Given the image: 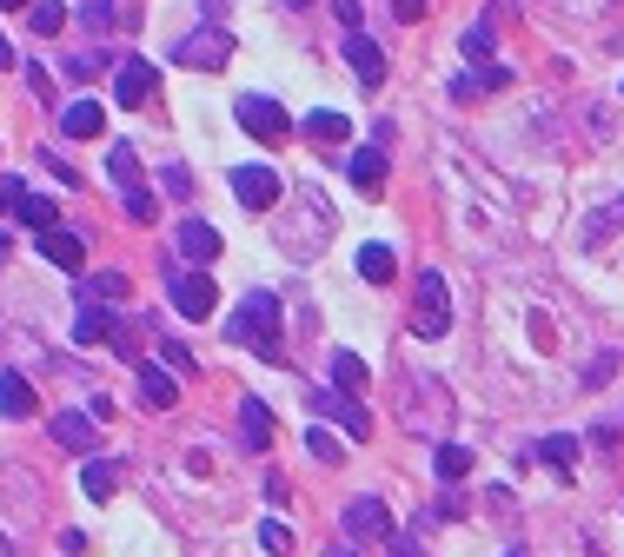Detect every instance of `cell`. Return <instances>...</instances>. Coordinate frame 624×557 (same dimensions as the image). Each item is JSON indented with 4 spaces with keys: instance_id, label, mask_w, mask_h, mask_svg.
I'll return each instance as SVG.
<instances>
[{
    "instance_id": "cell-37",
    "label": "cell",
    "mask_w": 624,
    "mask_h": 557,
    "mask_svg": "<svg viewBox=\"0 0 624 557\" xmlns=\"http://www.w3.org/2000/svg\"><path fill=\"white\" fill-rule=\"evenodd\" d=\"M472 73H479L485 93H505V86H512V66H499V60H492V66H472Z\"/></svg>"
},
{
    "instance_id": "cell-27",
    "label": "cell",
    "mask_w": 624,
    "mask_h": 557,
    "mask_svg": "<svg viewBox=\"0 0 624 557\" xmlns=\"http://www.w3.org/2000/svg\"><path fill=\"white\" fill-rule=\"evenodd\" d=\"M612 233H624V193H612V206H599V213L585 219V246H605Z\"/></svg>"
},
{
    "instance_id": "cell-15",
    "label": "cell",
    "mask_w": 624,
    "mask_h": 557,
    "mask_svg": "<svg viewBox=\"0 0 624 557\" xmlns=\"http://www.w3.org/2000/svg\"><path fill=\"white\" fill-rule=\"evenodd\" d=\"M339 47H346V60H352V73H359V86H379V80H386V53H379L372 33H346Z\"/></svg>"
},
{
    "instance_id": "cell-30",
    "label": "cell",
    "mask_w": 624,
    "mask_h": 557,
    "mask_svg": "<svg viewBox=\"0 0 624 557\" xmlns=\"http://www.w3.org/2000/svg\"><path fill=\"white\" fill-rule=\"evenodd\" d=\"M333 392H366V365H359V352H333Z\"/></svg>"
},
{
    "instance_id": "cell-40",
    "label": "cell",
    "mask_w": 624,
    "mask_h": 557,
    "mask_svg": "<svg viewBox=\"0 0 624 557\" xmlns=\"http://www.w3.org/2000/svg\"><path fill=\"white\" fill-rule=\"evenodd\" d=\"M20 199H27V186L13 173H0V213H20Z\"/></svg>"
},
{
    "instance_id": "cell-43",
    "label": "cell",
    "mask_w": 624,
    "mask_h": 557,
    "mask_svg": "<svg viewBox=\"0 0 624 557\" xmlns=\"http://www.w3.org/2000/svg\"><path fill=\"white\" fill-rule=\"evenodd\" d=\"M27 86H33V100L53 106V80H47V66H27Z\"/></svg>"
},
{
    "instance_id": "cell-10",
    "label": "cell",
    "mask_w": 624,
    "mask_h": 557,
    "mask_svg": "<svg viewBox=\"0 0 624 557\" xmlns=\"http://www.w3.org/2000/svg\"><path fill=\"white\" fill-rule=\"evenodd\" d=\"M113 100H120V106H146V100H153V66H146L140 53H126V60L113 66Z\"/></svg>"
},
{
    "instance_id": "cell-9",
    "label": "cell",
    "mask_w": 624,
    "mask_h": 557,
    "mask_svg": "<svg viewBox=\"0 0 624 557\" xmlns=\"http://www.w3.org/2000/svg\"><path fill=\"white\" fill-rule=\"evenodd\" d=\"M233 193H239V206L266 213V206H279V173L273 166H233Z\"/></svg>"
},
{
    "instance_id": "cell-32",
    "label": "cell",
    "mask_w": 624,
    "mask_h": 557,
    "mask_svg": "<svg viewBox=\"0 0 624 557\" xmlns=\"http://www.w3.org/2000/svg\"><path fill=\"white\" fill-rule=\"evenodd\" d=\"M80 27H86V33H113V27H120V7H113V0H86V7H80Z\"/></svg>"
},
{
    "instance_id": "cell-39",
    "label": "cell",
    "mask_w": 624,
    "mask_h": 557,
    "mask_svg": "<svg viewBox=\"0 0 624 557\" xmlns=\"http://www.w3.org/2000/svg\"><path fill=\"white\" fill-rule=\"evenodd\" d=\"M160 186H166V193H180V199H186V193H193V173H186V166H180V159H173V166H166V173H160Z\"/></svg>"
},
{
    "instance_id": "cell-34",
    "label": "cell",
    "mask_w": 624,
    "mask_h": 557,
    "mask_svg": "<svg viewBox=\"0 0 624 557\" xmlns=\"http://www.w3.org/2000/svg\"><path fill=\"white\" fill-rule=\"evenodd\" d=\"M27 20H33V33H60V27H67V7H60V0H33Z\"/></svg>"
},
{
    "instance_id": "cell-48",
    "label": "cell",
    "mask_w": 624,
    "mask_h": 557,
    "mask_svg": "<svg viewBox=\"0 0 624 557\" xmlns=\"http://www.w3.org/2000/svg\"><path fill=\"white\" fill-rule=\"evenodd\" d=\"M0 66H13V47H7V40H0Z\"/></svg>"
},
{
    "instance_id": "cell-19",
    "label": "cell",
    "mask_w": 624,
    "mask_h": 557,
    "mask_svg": "<svg viewBox=\"0 0 624 557\" xmlns=\"http://www.w3.org/2000/svg\"><path fill=\"white\" fill-rule=\"evenodd\" d=\"M40 252L60 266V272H80L86 266V246H80V233H67V226H53V233H40Z\"/></svg>"
},
{
    "instance_id": "cell-22",
    "label": "cell",
    "mask_w": 624,
    "mask_h": 557,
    "mask_svg": "<svg viewBox=\"0 0 624 557\" xmlns=\"http://www.w3.org/2000/svg\"><path fill=\"white\" fill-rule=\"evenodd\" d=\"M299 133H306V140H319V146H339V140L352 133V120H346V113H333V106H319V113H306V120H299Z\"/></svg>"
},
{
    "instance_id": "cell-5",
    "label": "cell",
    "mask_w": 624,
    "mask_h": 557,
    "mask_svg": "<svg viewBox=\"0 0 624 557\" xmlns=\"http://www.w3.org/2000/svg\"><path fill=\"white\" fill-rule=\"evenodd\" d=\"M173 66H193V73H219L226 60H233V33L219 27V20H206V27H193V33H180L173 47Z\"/></svg>"
},
{
    "instance_id": "cell-41",
    "label": "cell",
    "mask_w": 624,
    "mask_h": 557,
    "mask_svg": "<svg viewBox=\"0 0 624 557\" xmlns=\"http://www.w3.org/2000/svg\"><path fill=\"white\" fill-rule=\"evenodd\" d=\"M93 73H100V53H73L67 60V80H93Z\"/></svg>"
},
{
    "instance_id": "cell-1",
    "label": "cell",
    "mask_w": 624,
    "mask_h": 557,
    "mask_svg": "<svg viewBox=\"0 0 624 557\" xmlns=\"http://www.w3.org/2000/svg\"><path fill=\"white\" fill-rule=\"evenodd\" d=\"M326 239H333V206L319 199V186H299V193L286 199V219H279V252H293V259H319Z\"/></svg>"
},
{
    "instance_id": "cell-38",
    "label": "cell",
    "mask_w": 624,
    "mask_h": 557,
    "mask_svg": "<svg viewBox=\"0 0 624 557\" xmlns=\"http://www.w3.org/2000/svg\"><path fill=\"white\" fill-rule=\"evenodd\" d=\"M446 93H452L459 106H472V100H485V86H479V73H459V80H452Z\"/></svg>"
},
{
    "instance_id": "cell-13",
    "label": "cell",
    "mask_w": 624,
    "mask_h": 557,
    "mask_svg": "<svg viewBox=\"0 0 624 557\" xmlns=\"http://www.w3.org/2000/svg\"><path fill=\"white\" fill-rule=\"evenodd\" d=\"M313 412L339 419V425H346V439H372V419H366V405H359L352 392H319V399H313Z\"/></svg>"
},
{
    "instance_id": "cell-33",
    "label": "cell",
    "mask_w": 624,
    "mask_h": 557,
    "mask_svg": "<svg viewBox=\"0 0 624 557\" xmlns=\"http://www.w3.org/2000/svg\"><path fill=\"white\" fill-rule=\"evenodd\" d=\"M459 53H466L472 66H492V27H466V33H459Z\"/></svg>"
},
{
    "instance_id": "cell-11",
    "label": "cell",
    "mask_w": 624,
    "mask_h": 557,
    "mask_svg": "<svg viewBox=\"0 0 624 557\" xmlns=\"http://www.w3.org/2000/svg\"><path fill=\"white\" fill-rule=\"evenodd\" d=\"M173 252H180L186 266H213V259H219V233H213L206 219H180V233H173Z\"/></svg>"
},
{
    "instance_id": "cell-35",
    "label": "cell",
    "mask_w": 624,
    "mask_h": 557,
    "mask_svg": "<svg viewBox=\"0 0 624 557\" xmlns=\"http://www.w3.org/2000/svg\"><path fill=\"white\" fill-rule=\"evenodd\" d=\"M160 365H166L173 379H193V372H200V365H193V352H186L180 339H166V345H160Z\"/></svg>"
},
{
    "instance_id": "cell-29",
    "label": "cell",
    "mask_w": 624,
    "mask_h": 557,
    "mask_svg": "<svg viewBox=\"0 0 624 557\" xmlns=\"http://www.w3.org/2000/svg\"><path fill=\"white\" fill-rule=\"evenodd\" d=\"M20 226H33V233H53V226H60V206H53L47 193H27V199H20Z\"/></svg>"
},
{
    "instance_id": "cell-8",
    "label": "cell",
    "mask_w": 624,
    "mask_h": 557,
    "mask_svg": "<svg viewBox=\"0 0 624 557\" xmlns=\"http://www.w3.org/2000/svg\"><path fill=\"white\" fill-rule=\"evenodd\" d=\"M233 120H239L253 140H286V126H293L273 93H233Z\"/></svg>"
},
{
    "instance_id": "cell-6",
    "label": "cell",
    "mask_w": 624,
    "mask_h": 557,
    "mask_svg": "<svg viewBox=\"0 0 624 557\" xmlns=\"http://www.w3.org/2000/svg\"><path fill=\"white\" fill-rule=\"evenodd\" d=\"M406 425L446 445V425H452V392H446V385H426V379H412V385H406Z\"/></svg>"
},
{
    "instance_id": "cell-17",
    "label": "cell",
    "mask_w": 624,
    "mask_h": 557,
    "mask_svg": "<svg viewBox=\"0 0 624 557\" xmlns=\"http://www.w3.org/2000/svg\"><path fill=\"white\" fill-rule=\"evenodd\" d=\"M239 445H246V452H266V445H273V412H266V399H239Z\"/></svg>"
},
{
    "instance_id": "cell-23",
    "label": "cell",
    "mask_w": 624,
    "mask_h": 557,
    "mask_svg": "<svg viewBox=\"0 0 624 557\" xmlns=\"http://www.w3.org/2000/svg\"><path fill=\"white\" fill-rule=\"evenodd\" d=\"M392 272H399V252H392L386 239H372V246H359V279H366V286H386Z\"/></svg>"
},
{
    "instance_id": "cell-21",
    "label": "cell",
    "mask_w": 624,
    "mask_h": 557,
    "mask_svg": "<svg viewBox=\"0 0 624 557\" xmlns=\"http://www.w3.org/2000/svg\"><path fill=\"white\" fill-rule=\"evenodd\" d=\"M113 332H120L113 306H80V312H73V339H80V345H100V339H113Z\"/></svg>"
},
{
    "instance_id": "cell-47",
    "label": "cell",
    "mask_w": 624,
    "mask_h": 557,
    "mask_svg": "<svg viewBox=\"0 0 624 557\" xmlns=\"http://www.w3.org/2000/svg\"><path fill=\"white\" fill-rule=\"evenodd\" d=\"M7 252H13V239H7V233H0V266H7Z\"/></svg>"
},
{
    "instance_id": "cell-28",
    "label": "cell",
    "mask_w": 624,
    "mask_h": 557,
    "mask_svg": "<svg viewBox=\"0 0 624 557\" xmlns=\"http://www.w3.org/2000/svg\"><path fill=\"white\" fill-rule=\"evenodd\" d=\"M80 492H86L93 505H106V498L120 492V465H106V458H100V465H86V472H80Z\"/></svg>"
},
{
    "instance_id": "cell-36",
    "label": "cell",
    "mask_w": 624,
    "mask_h": 557,
    "mask_svg": "<svg viewBox=\"0 0 624 557\" xmlns=\"http://www.w3.org/2000/svg\"><path fill=\"white\" fill-rule=\"evenodd\" d=\"M259 545H266L273 557H286V551H293V532H286L279 518H266V525H259Z\"/></svg>"
},
{
    "instance_id": "cell-45",
    "label": "cell",
    "mask_w": 624,
    "mask_h": 557,
    "mask_svg": "<svg viewBox=\"0 0 624 557\" xmlns=\"http://www.w3.org/2000/svg\"><path fill=\"white\" fill-rule=\"evenodd\" d=\"M612 372H618V359H612V352H599V365L585 372V385H599V379H612Z\"/></svg>"
},
{
    "instance_id": "cell-18",
    "label": "cell",
    "mask_w": 624,
    "mask_h": 557,
    "mask_svg": "<svg viewBox=\"0 0 624 557\" xmlns=\"http://www.w3.org/2000/svg\"><path fill=\"white\" fill-rule=\"evenodd\" d=\"M53 445H67V452H93V445H100V419L53 412Z\"/></svg>"
},
{
    "instance_id": "cell-42",
    "label": "cell",
    "mask_w": 624,
    "mask_h": 557,
    "mask_svg": "<svg viewBox=\"0 0 624 557\" xmlns=\"http://www.w3.org/2000/svg\"><path fill=\"white\" fill-rule=\"evenodd\" d=\"M306 452H313V458H326V465H333V458H339V439H333V432H313V439H306Z\"/></svg>"
},
{
    "instance_id": "cell-2",
    "label": "cell",
    "mask_w": 624,
    "mask_h": 557,
    "mask_svg": "<svg viewBox=\"0 0 624 557\" xmlns=\"http://www.w3.org/2000/svg\"><path fill=\"white\" fill-rule=\"evenodd\" d=\"M279 299L273 292H246L239 306H233V326H226V339L233 345H246V352H259L266 365H286V345H279Z\"/></svg>"
},
{
    "instance_id": "cell-12",
    "label": "cell",
    "mask_w": 624,
    "mask_h": 557,
    "mask_svg": "<svg viewBox=\"0 0 624 557\" xmlns=\"http://www.w3.org/2000/svg\"><path fill=\"white\" fill-rule=\"evenodd\" d=\"M133 372H140V399L153 405V412H166V405H180V379L160 365V359H133Z\"/></svg>"
},
{
    "instance_id": "cell-44",
    "label": "cell",
    "mask_w": 624,
    "mask_h": 557,
    "mask_svg": "<svg viewBox=\"0 0 624 557\" xmlns=\"http://www.w3.org/2000/svg\"><path fill=\"white\" fill-rule=\"evenodd\" d=\"M47 173H53V179H60V186H80V173H73V166H67V159H60V153H47Z\"/></svg>"
},
{
    "instance_id": "cell-46",
    "label": "cell",
    "mask_w": 624,
    "mask_h": 557,
    "mask_svg": "<svg viewBox=\"0 0 624 557\" xmlns=\"http://www.w3.org/2000/svg\"><path fill=\"white\" fill-rule=\"evenodd\" d=\"M392 13H399V20L412 27V20H426V0H392Z\"/></svg>"
},
{
    "instance_id": "cell-31",
    "label": "cell",
    "mask_w": 624,
    "mask_h": 557,
    "mask_svg": "<svg viewBox=\"0 0 624 557\" xmlns=\"http://www.w3.org/2000/svg\"><path fill=\"white\" fill-rule=\"evenodd\" d=\"M432 472H439L446 485H459V478L472 472V452H466V445H439V452H432Z\"/></svg>"
},
{
    "instance_id": "cell-4",
    "label": "cell",
    "mask_w": 624,
    "mask_h": 557,
    "mask_svg": "<svg viewBox=\"0 0 624 557\" xmlns=\"http://www.w3.org/2000/svg\"><path fill=\"white\" fill-rule=\"evenodd\" d=\"M406 326H412V339H446L452 332V286H446V272H419Z\"/></svg>"
},
{
    "instance_id": "cell-49",
    "label": "cell",
    "mask_w": 624,
    "mask_h": 557,
    "mask_svg": "<svg viewBox=\"0 0 624 557\" xmlns=\"http://www.w3.org/2000/svg\"><path fill=\"white\" fill-rule=\"evenodd\" d=\"M0 7H33V0H0Z\"/></svg>"
},
{
    "instance_id": "cell-3",
    "label": "cell",
    "mask_w": 624,
    "mask_h": 557,
    "mask_svg": "<svg viewBox=\"0 0 624 557\" xmlns=\"http://www.w3.org/2000/svg\"><path fill=\"white\" fill-rule=\"evenodd\" d=\"M106 179L120 186L126 219H140V226H153V219H160V199H153V186L140 179V153H133V146H113V153H106Z\"/></svg>"
},
{
    "instance_id": "cell-50",
    "label": "cell",
    "mask_w": 624,
    "mask_h": 557,
    "mask_svg": "<svg viewBox=\"0 0 624 557\" xmlns=\"http://www.w3.org/2000/svg\"><path fill=\"white\" fill-rule=\"evenodd\" d=\"M326 557H352V551H339V545H333V551H326Z\"/></svg>"
},
{
    "instance_id": "cell-14",
    "label": "cell",
    "mask_w": 624,
    "mask_h": 557,
    "mask_svg": "<svg viewBox=\"0 0 624 557\" xmlns=\"http://www.w3.org/2000/svg\"><path fill=\"white\" fill-rule=\"evenodd\" d=\"M346 532H352L359 545H372V538H392V512H386L379 498H352V505H346Z\"/></svg>"
},
{
    "instance_id": "cell-24",
    "label": "cell",
    "mask_w": 624,
    "mask_h": 557,
    "mask_svg": "<svg viewBox=\"0 0 624 557\" xmlns=\"http://www.w3.org/2000/svg\"><path fill=\"white\" fill-rule=\"evenodd\" d=\"M106 126V113L93 106V100H73V106H60V133H73V140H93Z\"/></svg>"
},
{
    "instance_id": "cell-20",
    "label": "cell",
    "mask_w": 624,
    "mask_h": 557,
    "mask_svg": "<svg viewBox=\"0 0 624 557\" xmlns=\"http://www.w3.org/2000/svg\"><path fill=\"white\" fill-rule=\"evenodd\" d=\"M386 153H392V146H379V140L352 153V186H359V193H379V186H386Z\"/></svg>"
},
{
    "instance_id": "cell-16",
    "label": "cell",
    "mask_w": 624,
    "mask_h": 557,
    "mask_svg": "<svg viewBox=\"0 0 624 557\" xmlns=\"http://www.w3.org/2000/svg\"><path fill=\"white\" fill-rule=\"evenodd\" d=\"M106 299H133V279L126 272H86L73 292V306H106Z\"/></svg>"
},
{
    "instance_id": "cell-25",
    "label": "cell",
    "mask_w": 624,
    "mask_h": 557,
    "mask_svg": "<svg viewBox=\"0 0 624 557\" xmlns=\"http://www.w3.org/2000/svg\"><path fill=\"white\" fill-rule=\"evenodd\" d=\"M539 465H552L559 478H572V465H579V439H572V432H552V439L539 445Z\"/></svg>"
},
{
    "instance_id": "cell-51",
    "label": "cell",
    "mask_w": 624,
    "mask_h": 557,
    "mask_svg": "<svg viewBox=\"0 0 624 557\" xmlns=\"http://www.w3.org/2000/svg\"><path fill=\"white\" fill-rule=\"evenodd\" d=\"M286 7H313V0H286Z\"/></svg>"
},
{
    "instance_id": "cell-26",
    "label": "cell",
    "mask_w": 624,
    "mask_h": 557,
    "mask_svg": "<svg viewBox=\"0 0 624 557\" xmlns=\"http://www.w3.org/2000/svg\"><path fill=\"white\" fill-rule=\"evenodd\" d=\"M0 412L7 419H33V385L20 372H0Z\"/></svg>"
},
{
    "instance_id": "cell-7",
    "label": "cell",
    "mask_w": 624,
    "mask_h": 557,
    "mask_svg": "<svg viewBox=\"0 0 624 557\" xmlns=\"http://www.w3.org/2000/svg\"><path fill=\"white\" fill-rule=\"evenodd\" d=\"M166 299L180 306V319H213V306H219L213 279L200 266H166Z\"/></svg>"
}]
</instances>
